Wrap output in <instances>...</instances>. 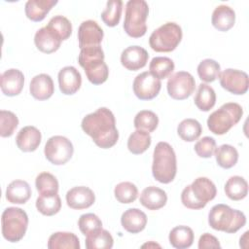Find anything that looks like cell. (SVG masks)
I'll use <instances>...</instances> for the list:
<instances>
[{
	"label": "cell",
	"instance_id": "25",
	"mask_svg": "<svg viewBox=\"0 0 249 249\" xmlns=\"http://www.w3.org/2000/svg\"><path fill=\"white\" fill-rule=\"evenodd\" d=\"M31 196V188L26 181L15 180L6 190V199L14 204H24Z\"/></svg>",
	"mask_w": 249,
	"mask_h": 249
},
{
	"label": "cell",
	"instance_id": "26",
	"mask_svg": "<svg viewBox=\"0 0 249 249\" xmlns=\"http://www.w3.org/2000/svg\"><path fill=\"white\" fill-rule=\"evenodd\" d=\"M56 4V0H28L25 3V15L32 21H41Z\"/></svg>",
	"mask_w": 249,
	"mask_h": 249
},
{
	"label": "cell",
	"instance_id": "41",
	"mask_svg": "<svg viewBox=\"0 0 249 249\" xmlns=\"http://www.w3.org/2000/svg\"><path fill=\"white\" fill-rule=\"evenodd\" d=\"M35 186L40 195H50L58 193V181L49 172L40 173L35 180Z\"/></svg>",
	"mask_w": 249,
	"mask_h": 249
},
{
	"label": "cell",
	"instance_id": "2",
	"mask_svg": "<svg viewBox=\"0 0 249 249\" xmlns=\"http://www.w3.org/2000/svg\"><path fill=\"white\" fill-rule=\"evenodd\" d=\"M78 62L84 68L88 80L93 85H101L108 79L109 69L104 61V52L100 46L82 49Z\"/></svg>",
	"mask_w": 249,
	"mask_h": 249
},
{
	"label": "cell",
	"instance_id": "18",
	"mask_svg": "<svg viewBox=\"0 0 249 249\" xmlns=\"http://www.w3.org/2000/svg\"><path fill=\"white\" fill-rule=\"evenodd\" d=\"M59 89L63 94L72 95L76 93L82 85L80 72L74 66H65L58 72Z\"/></svg>",
	"mask_w": 249,
	"mask_h": 249
},
{
	"label": "cell",
	"instance_id": "24",
	"mask_svg": "<svg viewBox=\"0 0 249 249\" xmlns=\"http://www.w3.org/2000/svg\"><path fill=\"white\" fill-rule=\"evenodd\" d=\"M211 22L217 30L226 32L234 25L235 13L230 6L219 5L212 13Z\"/></svg>",
	"mask_w": 249,
	"mask_h": 249
},
{
	"label": "cell",
	"instance_id": "1",
	"mask_svg": "<svg viewBox=\"0 0 249 249\" xmlns=\"http://www.w3.org/2000/svg\"><path fill=\"white\" fill-rule=\"evenodd\" d=\"M81 126L99 148H112L119 139L115 116L106 107H100L95 112L84 117Z\"/></svg>",
	"mask_w": 249,
	"mask_h": 249
},
{
	"label": "cell",
	"instance_id": "30",
	"mask_svg": "<svg viewBox=\"0 0 249 249\" xmlns=\"http://www.w3.org/2000/svg\"><path fill=\"white\" fill-rule=\"evenodd\" d=\"M194 101L200 111L208 112L216 103L215 90L207 84H200L197 88Z\"/></svg>",
	"mask_w": 249,
	"mask_h": 249
},
{
	"label": "cell",
	"instance_id": "39",
	"mask_svg": "<svg viewBox=\"0 0 249 249\" xmlns=\"http://www.w3.org/2000/svg\"><path fill=\"white\" fill-rule=\"evenodd\" d=\"M133 123L136 129H142L150 133L157 128L159 117L153 111L142 110L136 114Z\"/></svg>",
	"mask_w": 249,
	"mask_h": 249
},
{
	"label": "cell",
	"instance_id": "44",
	"mask_svg": "<svg viewBox=\"0 0 249 249\" xmlns=\"http://www.w3.org/2000/svg\"><path fill=\"white\" fill-rule=\"evenodd\" d=\"M78 226L81 232L87 236L90 232L102 229V222L97 215L93 213H87L80 216Z\"/></svg>",
	"mask_w": 249,
	"mask_h": 249
},
{
	"label": "cell",
	"instance_id": "46",
	"mask_svg": "<svg viewBox=\"0 0 249 249\" xmlns=\"http://www.w3.org/2000/svg\"><path fill=\"white\" fill-rule=\"evenodd\" d=\"M198 248L199 249H205V248H221L220 242L217 237L214 235L205 232L203 233L198 240Z\"/></svg>",
	"mask_w": 249,
	"mask_h": 249
},
{
	"label": "cell",
	"instance_id": "4",
	"mask_svg": "<svg viewBox=\"0 0 249 249\" xmlns=\"http://www.w3.org/2000/svg\"><path fill=\"white\" fill-rule=\"evenodd\" d=\"M209 226L216 231L234 233L246 224L243 212L232 209L227 204H216L208 213Z\"/></svg>",
	"mask_w": 249,
	"mask_h": 249
},
{
	"label": "cell",
	"instance_id": "38",
	"mask_svg": "<svg viewBox=\"0 0 249 249\" xmlns=\"http://www.w3.org/2000/svg\"><path fill=\"white\" fill-rule=\"evenodd\" d=\"M221 73V67L220 64L210 58L203 59L199 62L197 66V74L201 81L205 83H211L214 82Z\"/></svg>",
	"mask_w": 249,
	"mask_h": 249
},
{
	"label": "cell",
	"instance_id": "10",
	"mask_svg": "<svg viewBox=\"0 0 249 249\" xmlns=\"http://www.w3.org/2000/svg\"><path fill=\"white\" fill-rule=\"evenodd\" d=\"M74 148L71 141L61 135H54L48 139L44 154L46 159L54 165L65 164L73 156Z\"/></svg>",
	"mask_w": 249,
	"mask_h": 249
},
{
	"label": "cell",
	"instance_id": "14",
	"mask_svg": "<svg viewBox=\"0 0 249 249\" xmlns=\"http://www.w3.org/2000/svg\"><path fill=\"white\" fill-rule=\"evenodd\" d=\"M104 37V32L98 23L94 20L89 19L83 21L78 29V41L80 50L100 46Z\"/></svg>",
	"mask_w": 249,
	"mask_h": 249
},
{
	"label": "cell",
	"instance_id": "12",
	"mask_svg": "<svg viewBox=\"0 0 249 249\" xmlns=\"http://www.w3.org/2000/svg\"><path fill=\"white\" fill-rule=\"evenodd\" d=\"M218 78L222 88L232 94L242 95L248 90L249 78L244 71L229 68L221 72Z\"/></svg>",
	"mask_w": 249,
	"mask_h": 249
},
{
	"label": "cell",
	"instance_id": "11",
	"mask_svg": "<svg viewBox=\"0 0 249 249\" xmlns=\"http://www.w3.org/2000/svg\"><path fill=\"white\" fill-rule=\"evenodd\" d=\"M166 86L167 92L171 98L184 100L195 91L196 81L189 72L178 71L168 78Z\"/></svg>",
	"mask_w": 249,
	"mask_h": 249
},
{
	"label": "cell",
	"instance_id": "21",
	"mask_svg": "<svg viewBox=\"0 0 249 249\" xmlns=\"http://www.w3.org/2000/svg\"><path fill=\"white\" fill-rule=\"evenodd\" d=\"M31 95L37 100H47L54 92L53 79L48 74H39L32 78L29 86Z\"/></svg>",
	"mask_w": 249,
	"mask_h": 249
},
{
	"label": "cell",
	"instance_id": "7",
	"mask_svg": "<svg viewBox=\"0 0 249 249\" xmlns=\"http://www.w3.org/2000/svg\"><path fill=\"white\" fill-rule=\"evenodd\" d=\"M149 6L144 0H129L125 5L124 29L132 38H140L147 32L146 19Z\"/></svg>",
	"mask_w": 249,
	"mask_h": 249
},
{
	"label": "cell",
	"instance_id": "16",
	"mask_svg": "<svg viewBox=\"0 0 249 249\" xmlns=\"http://www.w3.org/2000/svg\"><path fill=\"white\" fill-rule=\"evenodd\" d=\"M149 54L147 51L139 46H129L121 54L122 65L130 71L143 68L148 62Z\"/></svg>",
	"mask_w": 249,
	"mask_h": 249
},
{
	"label": "cell",
	"instance_id": "20",
	"mask_svg": "<svg viewBox=\"0 0 249 249\" xmlns=\"http://www.w3.org/2000/svg\"><path fill=\"white\" fill-rule=\"evenodd\" d=\"M41 139L40 130L33 125H27L18 131L16 137V143L18 148L22 152H34L39 147Z\"/></svg>",
	"mask_w": 249,
	"mask_h": 249
},
{
	"label": "cell",
	"instance_id": "6",
	"mask_svg": "<svg viewBox=\"0 0 249 249\" xmlns=\"http://www.w3.org/2000/svg\"><path fill=\"white\" fill-rule=\"evenodd\" d=\"M242 115L243 109L238 103L228 102L210 114L207 126L212 133L223 135L240 121Z\"/></svg>",
	"mask_w": 249,
	"mask_h": 249
},
{
	"label": "cell",
	"instance_id": "28",
	"mask_svg": "<svg viewBox=\"0 0 249 249\" xmlns=\"http://www.w3.org/2000/svg\"><path fill=\"white\" fill-rule=\"evenodd\" d=\"M168 239L174 248H189L194 242V231L190 227L177 226L170 231Z\"/></svg>",
	"mask_w": 249,
	"mask_h": 249
},
{
	"label": "cell",
	"instance_id": "31",
	"mask_svg": "<svg viewBox=\"0 0 249 249\" xmlns=\"http://www.w3.org/2000/svg\"><path fill=\"white\" fill-rule=\"evenodd\" d=\"M151 142L152 138L149 132L142 129H136L128 137L127 149L134 155H140L148 150Z\"/></svg>",
	"mask_w": 249,
	"mask_h": 249
},
{
	"label": "cell",
	"instance_id": "43",
	"mask_svg": "<svg viewBox=\"0 0 249 249\" xmlns=\"http://www.w3.org/2000/svg\"><path fill=\"white\" fill-rule=\"evenodd\" d=\"M47 26L55 31L62 41L67 40L72 34V24L70 20L63 16H55L52 18Z\"/></svg>",
	"mask_w": 249,
	"mask_h": 249
},
{
	"label": "cell",
	"instance_id": "33",
	"mask_svg": "<svg viewBox=\"0 0 249 249\" xmlns=\"http://www.w3.org/2000/svg\"><path fill=\"white\" fill-rule=\"evenodd\" d=\"M214 153L218 165L225 169L233 167L238 160L237 150L229 144H223L218 148L216 147Z\"/></svg>",
	"mask_w": 249,
	"mask_h": 249
},
{
	"label": "cell",
	"instance_id": "9",
	"mask_svg": "<svg viewBox=\"0 0 249 249\" xmlns=\"http://www.w3.org/2000/svg\"><path fill=\"white\" fill-rule=\"evenodd\" d=\"M182 29L175 22H166L153 31L149 38L152 50L158 53L174 51L182 40Z\"/></svg>",
	"mask_w": 249,
	"mask_h": 249
},
{
	"label": "cell",
	"instance_id": "32",
	"mask_svg": "<svg viewBox=\"0 0 249 249\" xmlns=\"http://www.w3.org/2000/svg\"><path fill=\"white\" fill-rule=\"evenodd\" d=\"M36 208L45 216H53L59 212L61 199L57 194L40 195L36 199Z\"/></svg>",
	"mask_w": 249,
	"mask_h": 249
},
{
	"label": "cell",
	"instance_id": "23",
	"mask_svg": "<svg viewBox=\"0 0 249 249\" xmlns=\"http://www.w3.org/2000/svg\"><path fill=\"white\" fill-rule=\"evenodd\" d=\"M166 193L156 186L145 188L140 195V203L149 210L160 209L166 204Z\"/></svg>",
	"mask_w": 249,
	"mask_h": 249
},
{
	"label": "cell",
	"instance_id": "3",
	"mask_svg": "<svg viewBox=\"0 0 249 249\" xmlns=\"http://www.w3.org/2000/svg\"><path fill=\"white\" fill-rule=\"evenodd\" d=\"M177 172L176 155L170 144L159 142L153 154L152 173L154 178L162 184L172 182Z\"/></svg>",
	"mask_w": 249,
	"mask_h": 249
},
{
	"label": "cell",
	"instance_id": "22",
	"mask_svg": "<svg viewBox=\"0 0 249 249\" xmlns=\"http://www.w3.org/2000/svg\"><path fill=\"white\" fill-rule=\"evenodd\" d=\"M121 224L126 231L137 233L145 229L147 225V216L138 208H129L122 214Z\"/></svg>",
	"mask_w": 249,
	"mask_h": 249
},
{
	"label": "cell",
	"instance_id": "15",
	"mask_svg": "<svg viewBox=\"0 0 249 249\" xmlns=\"http://www.w3.org/2000/svg\"><path fill=\"white\" fill-rule=\"evenodd\" d=\"M95 201V195L92 190L85 186H78L70 189L66 193L67 205L76 210L90 207Z\"/></svg>",
	"mask_w": 249,
	"mask_h": 249
},
{
	"label": "cell",
	"instance_id": "42",
	"mask_svg": "<svg viewBox=\"0 0 249 249\" xmlns=\"http://www.w3.org/2000/svg\"><path fill=\"white\" fill-rule=\"evenodd\" d=\"M18 125V119L11 111H0V135L1 137H10Z\"/></svg>",
	"mask_w": 249,
	"mask_h": 249
},
{
	"label": "cell",
	"instance_id": "40",
	"mask_svg": "<svg viewBox=\"0 0 249 249\" xmlns=\"http://www.w3.org/2000/svg\"><path fill=\"white\" fill-rule=\"evenodd\" d=\"M116 199L121 203H131L138 196L137 187L131 182H121L114 189Z\"/></svg>",
	"mask_w": 249,
	"mask_h": 249
},
{
	"label": "cell",
	"instance_id": "29",
	"mask_svg": "<svg viewBox=\"0 0 249 249\" xmlns=\"http://www.w3.org/2000/svg\"><path fill=\"white\" fill-rule=\"evenodd\" d=\"M225 194L231 200H241L248 194V183L241 176H231L225 184Z\"/></svg>",
	"mask_w": 249,
	"mask_h": 249
},
{
	"label": "cell",
	"instance_id": "36",
	"mask_svg": "<svg viewBox=\"0 0 249 249\" xmlns=\"http://www.w3.org/2000/svg\"><path fill=\"white\" fill-rule=\"evenodd\" d=\"M174 67L173 60L166 56H156L149 64L150 72L160 80L169 77L173 72Z\"/></svg>",
	"mask_w": 249,
	"mask_h": 249
},
{
	"label": "cell",
	"instance_id": "8",
	"mask_svg": "<svg viewBox=\"0 0 249 249\" xmlns=\"http://www.w3.org/2000/svg\"><path fill=\"white\" fill-rule=\"evenodd\" d=\"M1 225L3 237L10 242H18L26 232L28 216L21 208L8 207L2 213Z\"/></svg>",
	"mask_w": 249,
	"mask_h": 249
},
{
	"label": "cell",
	"instance_id": "27",
	"mask_svg": "<svg viewBox=\"0 0 249 249\" xmlns=\"http://www.w3.org/2000/svg\"><path fill=\"white\" fill-rule=\"evenodd\" d=\"M49 249H79L80 240L73 232L57 231L53 233L48 240Z\"/></svg>",
	"mask_w": 249,
	"mask_h": 249
},
{
	"label": "cell",
	"instance_id": "35",
	"mask_svg": "<svg viewBox=\"0 0 249 249\" xmlns=\"http://www.w3.org/2000/svg\"><path fill=\"white\" fill-rule=\"evenodd\" d=\"M201 132V124L195 119H185L177 127L179 137L186 142H193L196 140L200 136Z\"/></svg>",
	"mask_w": 249,
	"mask_h": 249
},
{
	"label": "cell",
	"instance_id": "5",
	"mask_svg": "<svg viewBox=\"0 0 249 249\" xmlns=\"http://www.w3.org/2000/svg\"><path fill=\"white\" fill-rule=\"evenodd\" d=\"M216 195L215 184L207 177H198L182 191L181 201L189 209H201L214 199Z\"/></svg>",
	"mask_w": 249,
	"mask_h": 249
},
{
	"label": "cell",
	"instance_id": "45",
	"mask_svg": "<svg viewBox=\"0 0 249 249\" xmlns=\"http://www.w3.org/2000/svg\"><path fill=\"white\" fill-rule=\"evenodd\" d=\"M216 149V141L213 137L204 136L195 145V152L200 158H210Z\"/></svg>",
	"mask_w": 249,
	"mask_h": 249
},
{
	"label": "cell",
	"instance_id": "13",
	"mask_svg": "<svg viewBox=\"0 0 249 249\" xmlns=\"http://www.w3.org/2000/svg\"><path fill=\"white\" fill-rule=\"evenodd\" d=\"M133 92L141 100H151L155 98L161 88L160 80L156 78L151 72L138 74L133 81Z\"/></svg>",
	"mask_w": 249,
	"mask_h": 249
},
{
	"label": "cell",
	"instance_id": "19",
	"mask_svg": "<svg viewBox=\"0 0 249 249\" xmlns=\"http://www.w3.org/2000/svg\"><path fill=\"white\" fill-rule=\"evenodd\" d=\"M24 85L23 73L15 68L6 70L1 74V90L7 96L18 95Z\"/></svg>",
	"mask_w": 249,
	"mask_h": 249
},
{
	"label": "cell",
	"instance_id": "17",
	"mask_svg": "<svg viewBox=\"0 0 249 249\" xmlns=\"http://www.w3.org/2000/svg\"><path fill=\"white\" fill-rule=\"evenodd\" d=\"M62 39L60 36L47 25L40 28L34 36V43L37 49L45 53H52L56 52L60 45Z\"/></svg>",
	"mask_w": 249,
	"mask_h": 249
},
{
	"label": "cell",
	"instance_id": "37",
	"mask_svg": "<svg viewBox=\"0 0 249 249\" xmlns=\"http://www.w3.org/2000/svg\"><path fill=\"white\" fill-rule=\"evenodd\" d=\"M123 11V1L110 0L106 4L105 10L101 13V18L103 22L109 26L114 27L119 24Z\"/></svg>",
	"mask_w": 249,
	"mask_h": 249
},
{
	"label": "cell",
	"instance_id": "34",
	"mask_svg": "<svg viewBox=\"0 0 249 249\" xmlns=\"http://www.w3.org/2000/svg\"><path fill=\"white\" fill-rule=\"evenodd\" d=\"M114 239L111 233L103 229L97 230L87 235V249H110L113 247Z\"/></svg>",
	"mask_w": 249,
	"mask_h": 249
}]
</instances>
